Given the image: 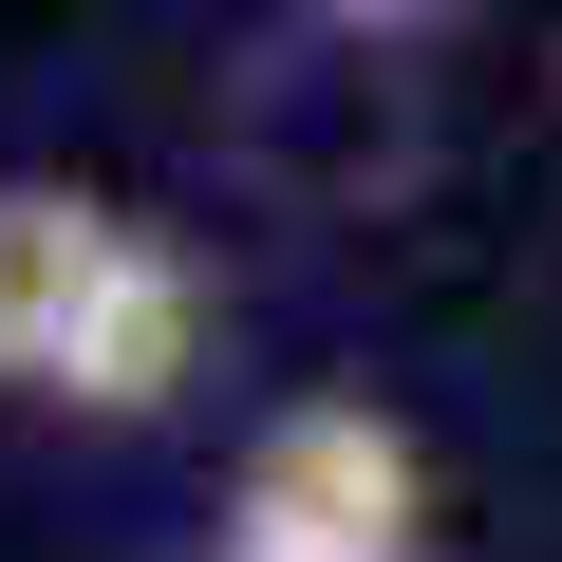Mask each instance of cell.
<instances>
[{"label":"cell","mask_w":562,"mask_h":562,"mask_svg":"<svg viewBox=\"0 0 562 562\" xmlns=\"http://www.w3.org/2000/svg\"><path fill=\"white\" fill-rule=\"evenodd\" d=\"M188 375H206V262L150 225V244H132V281L94 301V338H76V394H57V413H113V431H132V413H169Z\"/></svg>","instance_id":"3957f363"},{"label":"cell","mask_w":562,"mask_h":562,"mask_svg":"<svg viewBox=\"0 0 562 562\" xmlns=\"http://www.w3.org/2000/svg\"><path fill=\"white\" fill-rule=\"evenodd\" d=\"M132 244H150L132 206H94L57 169H0V394H76V338L132 281Z\"/></svg>","instance_id":"7a4b0ae2"},{"label":"cell","mask_w":562,"mask_h":562,"mask_svg":"<svg viewBox=\"0 0 562 562\" xmlns=\"http://www.w3.org/2000/svg\"><path fill=\"white\" fill-rule=\"evenodd\" d=\"M206 562H431V450L375 394H281L225 469Z\"/></svg>","instance_id":"6da1fadb"}]
</instances>
